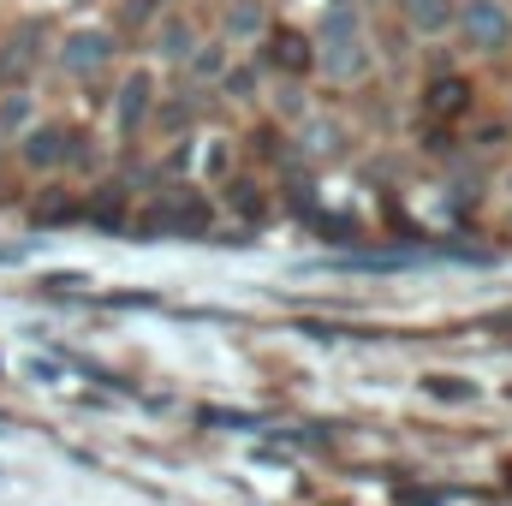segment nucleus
<instances>
[{"mask_svg":"<svg viewBox=\"0 0 512 506\" xmlns=\"http://www.w3.org/2000/svg\"><path fill=\"white\" fill-rule=\"evenodd\" d=\"M453 42L471 60H507L512 54V0H459Z\"/></svg>","mask_w":512,"mask_h":506,"instance_id":"nucleus-1","label":"nucleus"},{"mask_svg":"<svg viewBox=\"0 0 512 506\" xmlns=\"http://www.w3.org/2000/svg\"><path fill=\"white\" fill-rule=\"evenodd\" d=\"M54 66L72 78V84H96L120 66V36L108 24H72L60 42H54Z\"/></svg>","mask_w":512,"mask_h":506,"instance_id":"nucleus-2","label":"nucleus"},{"mask_svg":"<svg viewBox=\"0 0 512 506\" xmlns=\"http://www.w3.org/2000/svg\"><path fill=\"white\" fill-rule=\"evenodd\" d=\"M155 102H161V72L143 60V66H126L114 96H108V126L120 143H137L149 137V120H155Z\"/></svg>","mask_w":512,"mask_h":506,"instance_id":"nucleus-3","label":"nucleus"},{"mask_svg":"<svg viewBox=\"0 0 512 506\" xmlns=\"http://www.w3.org/2000/svg\"><path fill=\"white\" fill-rule=\"evenodd\" d=\"M251 60L262 66L268 84H304V78H316V42L298 24H274L251 48Z\"/></svg>","mask_w":512,"mask_h":506,"instance_id":"nucleus-4","label":"nucleus"},{"mask_svg":"<svg viewBox=\"0 0 512 506\" xmlns=\"http://www.w3.org/2000/svg\"><path fill=\"white\" fill-rule=\"evenodd\" d=\"M209 221H215V203L197 185H161L155 203L137 215L143 233H209Z\"/></svg>","mask_w":512,"mask_h":506,"instance_id":"nucleus-5","label":"nucleus"},{"mask_svg":"<svg viewBox=\"0 0 512 506\" xmlns=\"http://www.w3.org/2000/svg\"><path fill=\"white\" fill-rule=\"evenodd\" d=\"M203 42V24L185 12V6H167L149 30H143V48H149V66L155 72H185V60L197 54Z\"/></svg>","mask_w":512,"mask_h":506,"instance_id":"nucleus-6","label":"nucleus"},{"mask_svg":"<svg viewBox=\"0 0 512 506\" xmlns=\"http://www.w3.org/2000/svg\"><path fill=\"white\" fill-rule=\"evenodd\" d=\"M417 102H423V120H435V126H465V120L477 114V78H471V72H435V78H423Z\"/></svg>","mask_w":512,"mask_h":506,"instance_id":"nucleus-7","label":"nucleus"},{"mask_svg":"<svg viewBox=\"0 0 512 506\" xmlns=\"http://www.w3.org/2000/svg\"><path fill=\"white\" fill-rule=\"evenodd\" d=\"M72 137H78V126H66V120H36L18 137V167L24 173H66Z\"/></svg>","mask_w":512,"mask_h":506,"instance_id":"nucleus-8","label":"nucleus"},{"mask_svg":"<svg viewBox=\"0 0 512 506\" xmlns=\"http://www.w3.org/2000/svg\"><path fill=\"white\" fill-rule=\"evenodd\" d=\"M268 30H274V6L268 0H215V36L233 42L239 54H251Z\"/></svg>","mask_w":512,"mask_h":506,"instance_id":"nucleus-9","label":"nucleus"},{"mask_svg":"<svg viewBox=\"0 0 512 506\" xmlns=\"http://www.w3.org/2000/svg\"><path fill=\"white\" fill-rule=\"evenodd\" d=\"M393 24L423 48V42H453V18H459V0H393L387 6Z\"/></svg>","mask_w":512,"mask_h":506,"instance_id":"nucleus-10","label":"nucleus"},{"mask_svg":"<svg viewBox=\"0 0 512 506\" xmlns=\"http://www.w3.org/2000/svg\"><path fill=\"white\" fill-rule=\"evenodd\" d=\"M197 114H203L197 90H161L155 120H149V137H155V143H185V137L197 131Z\"/></svg>","mask_w":512,"mask_h":506,"instance_id":"nucleus-11","label":"nucleus"},{"mask_svg":"<svg viewBox=\"0 0 512 506\" xmlns=\"http://www.w3.org/2000/svg\"><path fill=\"white\" fill-rule=\"evenodd\" d=\"M292 149H298L304 161H340V155H346V126H340V120H322V108H316L304 126L292 131Z\"/></svg>","mask_w":512,"mask_h":506,"instance_id":"nucleus-12","label":"nucleus"},{"mask_svg":"<svg viewBox=\"0 0 512 506\" xmlns=\"http://www.w3.org/2000/svg\"><path fill=\"white\" fill-rule=\"evenodd\" d=\"M233 60H239V48H233V42L203 36V42H197V54L185 60V84H191V90H215V84L227 78V66H233Z\"/></svg>","mask_w":512,"mask_h":506,"instance_id":"nucleus-13","label":"nucleus"},{"mask_svg":"<svg viewBox=\"0 0 512 506\" xmlns=\"http://www.w3.org/2000/svg\"><path fill=\"white\" fill-rule=\"evenodd\" d=\"M215 90H221L227 102H239V108H256V102L268 96V78H262V66H256L251 54H239V60L227 66V78H221Z\"/></svg>","mask_w":512,"mask_h":506,"instance_id":"nucleus-14","label":"nucleus"},{"mask_svg":"<svg viewBox=\"0 0 512 506\" xmlns=\"http://www.w3.org/2000/svg\"><path fill=\"white\" fill-rule=\"evenodd\" d=\"M268 114H274L286 131H298L310 114H316V102H310L304 84H268Z\"/></svg>","mask_w":512,"mask_h":506,"instance_id":"nucleus-15","label":"nucleus"},{"mask_svg":"<svg viewBox=\"0 0 512 506\" xmlns=\"http://www.w3.org/2000/svg\"><path fill=\"white\" fill-rule=\"evenodd\" d=\"M36 120H42V114H36V96H30V90H0V137L18 143Z\"/></svg>","mask_w":512,"mask_h":506,"instance_id":"nucleus-16","label":"nucleus"},{"mask_svg":"<svg viewBox=\"0 0 512 506\" xmlns=\"http://www.w3.org/2000/svg\"><path fill=\"white\" fill-rule=\"evenodd\" d=\"M423 393L441 399V405H471V399H477V387L465 376H423Z\"/></svg>","mask_w":512,"mask_h":506,"instance_id":"nucleus-17","label":"nucleus"},{"mask_svg":"<svg viewBox=\"0 0 512 506\" xmlns=\"http://www.w3.org/2000/svg\"><path fill=\"white\" fill-rule=\"evenodd\" d=\"M30 215H36L42 227H54V221H78V215H84V203H78V197H42Z\"/></svg>","mask_w":512,"mask_h":506,"instance_id":"nucleus-18","label":"nucleus"},{"mask_svg":"<svg viewBox=\"0 0 512 506\" xmlns=\"http://www.w3.org/2000/svg\"><path fill=\"white\" fill-rule=\"evenodd\" d=\"M203 173H209V179L227 173V137H203Z\"/></svg>","mask_w":512,"mask_h":506,"instance_id":"nucleus-19","label":"nucleus"},{"mask_svg":"<svg viewBox=\"0 0 512 506\" xmlns=\"http://www.w3.org/2000/svg\"><path fill=\"white\" fill-rule=\"evenodd\" d=\"M352 6H358V12H364V18H370V24H376V12H387V6H393V0H352Z\"/></svg>","mask_w":512,"mask_h":506,"instance_id":"nucleus-20","label":"nucleus"},{"mask_svg":"<svg viewBox=\"0 0 512 506\" xmlns=\"http://www.w3.org/2000/svg\"><path fill=\"white\" fill-rule=\"evenodd\" d=\"M507 197H512V173H507Z\"/></svg>","mask_w":512,"mask_h":506,"instance_id":"nucleus-21","label":"nucleus"},{"mask_svg":"<svg viewBox=\"0 0 512 506\" xmlns=\"http://www.w3.org/2000/svg\"><path fill=\"white\" fill-rule=\"evenodd\" d=\"M507 114H512V102H507Z\"/></svg>","mask_w":512,"mask_h":506,"instance_id":"nucleus-22","label":"nucleus"}]
</instances>
